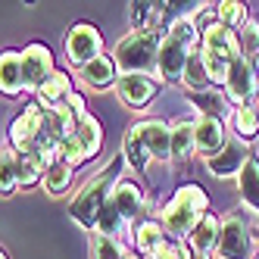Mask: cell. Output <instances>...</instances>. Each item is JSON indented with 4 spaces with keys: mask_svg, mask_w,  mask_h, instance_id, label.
Here are the masks:
<instances>
[{
    "mask_svg": "<svg viewBox=\"0 0 259 259\" xmlns=\"http://www.w3.org/2000/svg\"><path fill=\"white\" fill-rule=\"evenodd\" d=\"M128 172V162L125 156H113L100 172H94L84 184L81 191L69 200V219L75 222V225H81L84 231H97V219H100V209L109 203V194H113V188L119 184V178Z\"/></svg>",
    "mask_w": 259,
    "mask_h": 259,
    "instance_id": "obj_1",
    "label": "cell"
},
{
    "mask_svg": "<svg viewBox=\"0 0 259 259\" xmlns=\"http://www.w3.org/2000/svg\"><path fill=\"white\" fill-rule=\"evenodd\" d=\"M209 212V194L200 188V184L188 181L172 194V200L162 206L159 212V222L169 240H188L197 228V222Z\"/></svg>",
    "mask_w": 259,
    "mask_h": 259,
    "instance_id": "obj_2",
    "label": "cell"
},
{
    "mask_svg": "<svg viewBox=\"0 0 259 259\" xmlns=\"http://www.w3.org/2000/svg\"><path fill=\"white\" fill-rule=\"evenodd\" d=\"M162 31H132L116 44L113 60L122 75H156Z\"/></svg>",
    "mask_w": 259,
    "mask_h": 259,
    "instance_id": "obj_3",
    "label": "cell"
},
{
    "mask_svg": "<svg viewBox=\"0 0 259 259\" xmlns=\"http://www.w3.org/2000/svg\"><path fill=\"white\" fill-rule=\"evenodd\" d=\"M219 259H256V237L240 212L222 215V234H219Z\"/></svg>",
    "mask_w": 259,
    "mask_h": 259,
    "instance_id": "obj_4",
    "label": "cell"
},
{
    "mask_svg": "<svg viewBox=\"0 0 259 259\" xmlns=\"http://www.w3.org/2000/svg\"><path fill=\"white\" fill-rule=\"evenodd\" d=\"M66 60L75 66V69H84L88 63H94L97 57H103V34L94 22H75L69 31H66Z\"/></svg>",
    "mask_w": 259,
    "mask_h": 259,
    "instance_id": "obj_5",
    "label": "cell"
},
{
    "mask_svg": "<svg viewBox=\"0 0 259 259\" xmlns=\"http://www.w3.org/2000/svg\"><path fill=\"white\" fill-rule=\"evenodd\" d=\"M203 38H200V50L206 57H215V60H225V63H237L244 57V47H240V34L228 25H222L219 19H206L200 25Z\"/></svg>",
    "mask_w": 259,
    "mask_h": 259,
    "instance_id": "obj_6",
    "label": "cell"
},
{
    "mask_svg": "<svg viewBox=\"0 0 259 259\" xmlns=\"http://www.w3.org/2000/svg\"><path fill=\"white\" fill-rule=\"evenodd\" d=\"M41 125H44V109L38 103H28L22 113L13 119L10 135H7V144L13 147L16 153H34L38 138H41Z\"/></svg>",
    "mask_w": 259,
    "mask_h": 259,
    "instance_id": "obj_7",
    "label": "cell"
},
{
    "mask_svg": "<svg viewBox=\"0 0 259 259\" xmlns=\"http://www.w3.org/2000/svg\"><path fill=\"white\" fill-rule=\"evenodd\" d=\"M191 47L175 41L172 34H162V44H159V57H156V75L165 84H181L184 81V69H188L191 60Z\"/></svg>",
    "mask_w": 259,
    "mask_h": 259,
    "instance_id": "obj_8",
    "label": "cell"
},
{
    "mask_svg": "<svg viewBox=\"0 0 259 259\" xmlns=\"http://www.w3.org/2000/svg\"><path fill=\"white\" fill-rule=\"evenodd\" d=\"M22 72H25V91H38L53 72H57V63H53V50L44 41H31L22 47Z\"/></svg>",
    "mask_w": 259,
    "mask_h": 259,
    "instance_id": "obj_9",
    "label": "cell"
},
{
    "mask_svg": "<svg viewBox=\"0 0 259 259\" xmlns=\"http://www.w3.org/2000/svg\"><path fill=\"white\" fill-rule=\"evenodd\" d=\"M225 97H228L234 106L256 103V97H259V78H256V69H253V60H250V57H240V60L231 66L228 84H225Z\"/></svg>",
    "mask_w": 259,
    "mask_h": 259,
    "instance_id": "obj_10",
    "label": "cell"
},
{
    "mask_svg": "<svg viewBox=\"0 0 259 259\" xmlns=\"http://www.w3.org/2000/svg\"><path fill=\"white\" fill-rule=\"evenodd\" d=\"M159 75H119L116 84V97L128 106V109H144L156 94H159Z\"/></svg>",
    "mask_w": 259,
    "mask_h": 259,
    "instance_id": "obj_11",
    "label": "cell"
},
{
    "mask_svg": "<svg viewBox=\"0 0 259 259\" xmlns=\"http://www.w3.org/2000/svg\"><path fill=\"white\" fill-rule=\"evenodd\" d=\"M109 200H113V206L125 215V222L132 225V222L144 212V188L138 184V178L132 175V169H128L122 178H119V184L113 188V194H109Z\"/></svg>",
    "mask_w": 259,
    "mask_h": 259,
    "instance_id": "obj_12",
    "label": "cell"
},
{
    "mask_svg": "<svg viewBox=\"0 0 259 259\" xmlns=\"http://www.w3.org/2000/svg\"><path fill=\"white\" fill-rule=\"evenodd\" d=\"M194 125H197V153H200L203 159L219 156V153L231 144V141H228V132H225V122H222V119L197 116Z\"/></svg>",
    "mask_w": 259,
    "mask_h": 259,
    "instance_id": "obj_13",
    "label": "cell"
},
{
    "mask_svg": "<svg viewBox=\"0 0 259 259\" xmlns=\"http://www.w3.org/2000/svg\"><path fill=\"white\" fill-rule=\"evenodd\" d=\"M119 66L113 60V53H103V57H97L94 63H88L84 69H78V81L91 91H116L119 84Z\"/></svg>",
    "mask_w": 259,
    "mask_h": 259,
    "instance_id": "obj_14",
    "label": "cell"
},
{
    "mask_svg": "<svg viewBox=\"0 0 259 259\" xmlns=\"http://www.w3.org/2000/svg\"><path fill=\"white\" fill-rule=\"evenodd\" d=\"M138 132H141V141L153 159H162V162L172 159V125L169 122L144 119V122H138Z\"/></svg>",
    "mask_w": 259,
    "mask_h": 259,
    "instance_id": "obj_15",
    "label": "cell"
},
{
    "mask_svg": "<svg viewBox=\"0 0 259 259\" xmlns=\"http://www.w3.org/2000/svg\"><path fill=\"white\" fill-rule=\"evenodd\" d=\"M72 94H75V91H72V75H69V72H63V69H57L38 91H34V103H38L41 109H57Z\"/></svg>",
    "mask_w": 259,
    "mask_h": 259,
    "instance_id": "obj_16",
    "label": "cell"
},
{
    "mask_svg": "<svg viewBox=\"0 0 259 259\" xmlns=\"http://www.w3.org/2000/svg\"><path fill=\"white\" fill-rule=\"evenodd\" d=\"M0 91L4 97H19L25 91V72H22V50H4L0 53Z\"/></svg>",
    "mask_w": 259,
    "mask_h": 259,
    "instance_id": "obj_17",
    "label": "cell"
},
{
    "mask_svg": "<svg viewBox=\"0 0 259 259\" xmlns=\"http://www.w3.org/2000/svg\"><path fill=\"white\" fill-rule=\"evenodd\" d=\"M247 159H250V153L244 150V144H228L219 156L206 159V169H209V175H215V178H237L240 172H244Z\"/></svg>",
    "mask_w": 259,
    "mask_h": 259,
    "instance_id": "obj_18",
    "label": "cell"
},
{
    "mask_svg": "<svg viewBox=\"0 0 259 259\" xmlns=\"http://www.w3.org/2000/svg\"><path fill=\"white\" fill-rule=\"evenodd\" d=\"M219 234H222V215H215V212L209 209L206 215L197 222L194 234L188 237V247H191L194 253H206V256H212L215 247H219Z\"/></svg>",
    "mask_w": 259,
    "mask_h": 259,
    "instance_id": "obj_19",
    "label": "cell"
},
{
    "mask_svg": "<svg viewBox=\"0 0 259 259\" xmlns=\"http://www.w3.org/2000/svg\"><path fill=\"white\" fill-rule=\"evenodd\" d=\"M165 240H169V234H165L162 222L159 219H144L141 225L135 228V253L153 259V253L165 244Z\"/></svg>",
    "mask_w": 259,
    "mask_h": 259,
    "instance_id": "obj_20",
    "label": "cell"
},
{
    "mask_svg": "<svg viewBox=\"0 0 259 259\" xmlns=\"http://www.w3.org/2000/svg\"><path fill=\"white\" fill-rule=\"evenodd\" d=\"M188 103L197 109V116H212V119H222L225 122V116H234L231 113V100L225 97V91H203V94H188Z\"/></svg>",
    "mask_w": 259,
    "mask_h": 259,
    "instance_id": "obj_21",
    "label": "cell"
},
{
    "mask_svg": "<svg viewBox=\"0 0 259 259\" xmlns=\"http://www.w3.org/2000/svg\"><path fill=\"white\" fill-rule=\"evenodd\" d=\"M165 7L169 4H132L128 7V19H132V31H159L165 19Z\"/></svg>",
    "mask_w": 259,
    "mask_h": 259,
    "instance_id": "obj_22",
    "label": "cell"
},
{
    "mask_svg": "<svg viewBox=\"0 0 259 259\" xmlns=\"http://www.w3.org/2000/svg\"><path fill=\"white\" fill-rule=\"evenodd\" d=\"M237 194H240V203L259 215V159L250 156L244 172L237 175Z\"/></svg>",
    "mask_w": 259,
    "mask_h": 259,
    "instance_id": "obj_23",
    "label": "cell"
},
{
    "mask_svg": "<svg viewBox=\"0 0 259 259\" xmlns=\"http://www.w3.org/2000/svg\"><path fill=\"white\" fill-rule=\"evenodd\" d=\"M122 156H125V162H128V169L132 172H144L147 165H150V150L144 147V141H141V132H138V125H132L125 132V138H122Z\"/></svg>",
    "mask_w": 259,
    "mask_h": 259,
    "instance_id": "obj_24",
    "label": "cell"
},
{
    "mask_svg": "<svg viewBox=\"0 0 259 259\" xmlns=\"http://www.w3.org/2000/svg\"><path fill=\"white\" fill-rule=\"evenodd\" d=\"M172 125V159H188L197 153V125L188 119H175Z\"/></svg>",
    "mask_w": 259,
    "mask_h": 259,
    "instance_id": "obj_25",
    "label": "cell"
},
{
    "mask_svg": "<svg viewBox=\"0 0 259 259\" xmlns=\"http://www.w3.org/2000/svg\"><path fill=\"white\" fill-rule=\"evenodd\" d=\"M16 191H19V153L4 141V147H0V194L7 200Z\"/></svg>",
    "mask_w": 259,
    "mask_h": 259,
    "instance_id": "obj_26",
    "label": "cell"
},
{
    "mask_svg": "<svg viewBox=\"0 0 259 259\" xmlns=\"http://www.w3.org/2000/svg\"><path fill=\"white\" fill-rule=\"evenodd\" d=\"M181 84L188 88V94H203V91H212V78H209V72H206V63H203V53H200V50L191 53Z\"/></svg>",
    "mask_w": 259,
    "mask_h": 259,
    "instance_id": "obj_27",
    "label": "cell"
},
{
    "mask_svg": "<svg viewBox=\"0 0 259 259\" xmlns=\"http://www.w3.org/2000/svg\"><path fill=\"white\" fill-rule=\"evenodd\" d=\"M75 135H78V141H81V147H84L88 159L100 156V150H103V125H100L97 116H84V119L78 122V128H75Z\"/></svg>",
    "mask_w": 259,
    "mask_h": 259,
    "instance_id": "obj_28",
    "label": "cell"
},
{
    "mask_svg": "<svg viewBox=\"0 0 259 259\" xmlns=\"http://www.w3.org/2000/svg\"><path fill=\"white\" fill-rule=\"evenodd\" d=\"M231 125L240 141H253L259 135V103H247V106H234Z\"/></svg>",
    "mask_w": 259,
    "mask_h": 259,
    "instance_id": "obj_29",
    "label": "cell"
},
{
    "mask_svg": "<svg viewBox=\"0 0 259 259\" xmlns=\"http://www.w3.org/2000/svg\"><path fill=\"white\" fill-rule=\"evenodd\" d=\"M72 178H75V165L57 159V162L47 169V175H44V191H47L50 197H60V194H66V191L72 188Z\"/></svg>",
    "mask_w": 259,
    "mask_h": 259,
    "instance_id": "obj_30",
    "label": "cell"
},
{
    "mask_svg": "<svg viewBox=\"0 0 259 259\" xmlns=\"http://www.w3.org/2000/svg\"><path fill=\"white\" fill-rule=\"evenodd\" d=\"M165 34H172L175 41L188 44L191 50H200L203 31H200V25L194 22V16H178V19H172V22H169V31H165Z\"/></svg>",
    "mask_w": 259,
    "mask_h": 259,
    "instance_id": "obj_31",
    "label": "cell"
},
{
    "mask_svg": "<svg viewBox=\"0 0 259 259\" xmlns=\"http://www.w3.org/2000/svg\"><path fill=\"white\" fill-rule=\"evenodd\" d=\"M44 175H47V165L31 156V153H19V188L28 191L34 184H44Z\"/></svg>",
    "mask_w": 259,
    "mask_h": 259,
    "instance_id": "obj_32",
    "label": "cell"
},
{
    "mask_svg": "<svg viewBox=\"0 0 259 259\" xmlns=\"http://www.w3.org/2000/svg\"><path fill=\"white\" fill-rule=\"evenodd\" d=\"M128 228V222H125V215L113 206V200L106 203V206L100 209V219H97V231L94 234H103V237H122V231Z\"/></svg>",
    "mask_w": 259,
    "mask_h": 259,
    "instance_id": "obj_33",
    "label": "cell"
},
{
    "mask_svg": "<svg viewBox=\"0 0 259 259\" xmlns=\"http://www.w3.org/2000/svg\"><path fill=\"white\" fill-rule=\"evenodd\" d=\"M215 19L222 25H228V28H237V25L247 22V7L240 4V0H219L215 4Z\"/></svg>",
    "mask_w": 259,
    "mask_h": 259,
    "instance_id": "obj_34",
    "label": "cell"
},
{
    "mask_svg": "<svg viewBox=\"0 0 259 259\" xmlns=\"http://www.w3.org/2000/svg\"><path fill=\"white\" fill-rule=\"evenodd\" d=\"M91 259H128V253L116 237L94 234L91 237Z\"/></svg>",
    "mask_w": 259,
    "mask_h": 259,
    "instance_id": "obj_35",
    "label": "cell"
},
{
    "mask_svg": "<svg viewBox=\"0 0 259 259\" xmlns=\"http://www.w3.org/2000/svg\"><path fill=\"white\" fill-rule=\"evenodd\" d=\"M57 153H60V159H63V162L75 165V169H78L81 162H88V153H84V147H81V141H78V135H75V132H72V135L57 147Z\"/></svg>",
    "mask_w": 259,
    "mask_h": 259,
    "instance_id": "obj_36",
    "label": "cell"
},
{
    "mask_svg": "<svg viewBox=\"0 0 259 259\" xmlns=\"http://www.w3.org/2000/svg\"><path fill=\"white\" fill-rule=\"evenodd\" d=\"M240 47H244V57H256L259 53V19H247L244 25H240Z\"/></svg>",
    "mask_w": 259,
    "mask_h": 259,
    "instance_id": "obj_37",
    "label": "cell"
},
{
    "mask_svg": "<svg viewBox=\"0 0 259 259\" xmlns=\"http://www.w3.org/2000/svg\"><path fill=\"white\" fill-rule=\"evenodd\" d=\"M153 259H191V247H188V240H165L153 253Z\"/></svg>",
    "mask_w": 259,
    "mask_h": 259,
    "instance_id": "obj_38",
    "label": "cell"
},
{
    "mask_svg": "<svg viewBox=\"0 0 259 259\" xmlns=\"http://www.w3.org/2000/svg\"><path fill=\"white\" fill-rule=\"evenodd\" d=\"M66 106L72 109V116H75V122H81L84 116H91V113H88V103H84V97L78 94V91H75V94H72V97L66 100Z\"/></svg>",
    "mask_w": 259,
    "mask_h": 259,
    "instance_id": "obj_39",
    "label": "cell"
},
{
    "mask_svg": "<svg viewBox=\"0 0 259 259\" xmlns=\"http://www.w3.org/2000/svg\"><path fill=\"white\" fill-rule=\"evenodd\" d=\"M191 259H212V256H206V253H194V250H191Z\"/></svg>",
    "mask_w": 259,
    "mask_h": 259,
    "instance_id": "obj_40",
    "label": "cell"
},
{
    "mask_svg": "<svg viewBox=\"0 0 259 259\" xmlns=\"http://www.w3.org/2000/svg\"><path fill=\"white\" fill-rule=\"evenodd\" d=\"M253 69H256V78H259V53L253 57Z\"/></svg>",
    "mask_w": 259,
    "mask_h": 259,
    "instance_id": "obj_41",
    "label": "cell"
},
{
    "mask_svg": "<svg viewBox=\"0 0 259 259\" xmlns=\"http://www.w3.org/2000/svg\"><path fill=\"white\" fill-rule=\"evenodd\" d=\"M0 259H10V253H7V250H4V253H0Z\"/></svg>",
    "mask_w": 259,
    "mask_h": 259,
    "instance_id": "obj_42",
    "label": "cell"
},
{
    "mask_svg": "<svg viewBox=\"0 0 259 259\" xmlns=\"http://www.w3.org/2000/svg\"><path fill=\"white\" fill-rule=\"evenodd\" d=\"M128 259H144V256H138V253H135V256H128Z\"/></svg>",
    "mask_w": 259,
    "mask_h": 259,
    "instance_id": "obj_43",
    "label": "cell"
},
{
    "mask_svg": "<svg viewBox=\"0 0 259 259\" xmlns=\"http://www.w3.org/2000/svg\"><path fill=\"white\" fill-rule=\"evenodd\" d=\"M256 259H259V253H256Z\"/></svg>",
    "mask_w": 259,
    "mask_h": 259,
    "instance_id": "obj_44",
    "label": "cell"
},
{
    "mask_svg": "<svg viewBox=\"0 0 259 259\" xmlns=\"http://www.w3.org/2000/svg\"><path fill=\"white\" fill-rule=\"evenodd\" d=\"M256 237H259V234H256Z\"/></svg>",
    "mask_w": 259,
    "mask_h": 259,
    "instance_id": "obj_45",
    "label": "cell"
}]
</instances>
